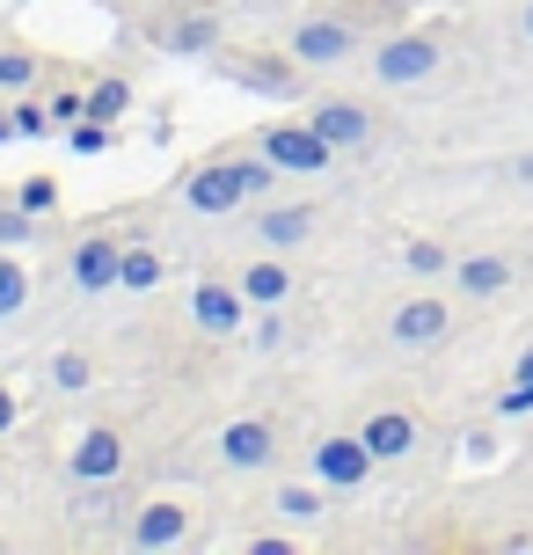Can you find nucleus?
I'll return each instance as SVG.
<instances>
[{
  "label": "nucleus",
  "instance_id": "1",
  "mask_svg": "<svg viewBox=\"0 0 533 555\" xmlns=\"http://www.w3.org/2000/svg\"><path fill=\"white\" fill-rule=\"evenodd\" d=\"M271 183V168L263 162H212V168H197L191 176V205L197 212H234L249 191H263Z\"/></svg>",
  "mask_w": 533,
  "mask_h": 555
},
{
  "label": "nucleus",
  "instance_id": "2",
  "mask_svg": "<svg viewBox=\"0 0 533 555\" xmlns=\"http://www.w3.org/2000/svg\"><path fill=\"white\" fill-rule=\"evenodd\" d=\"M359 37H365L359 15H308L292 29V59L300 66H337L343 52H359Z\"/></svg>",
  "mask_w": 533,
  "mask_h": 555
},
{
  "label": "nucleus",
  "instance_id": "3",
  "mask_svg": "<svg viewBox=\"0 0 533 555\" xmlns=\"http://www.w3.org/2000/svg\"><path fill=\"white\" fill-rule=\"evenodd\" d=\"M373 66H380V81H394V88H402V81H424V74L439 66V37H431V29H410V37H388Z\"/></svg>",
  "mask_w": 533,
  "mask_h": 555
},
{
  "label": "nucleus",
  "instance_id": "4",
  "mask_svg": "<svg viewBox=\"0 0 533 555\" xmlns=\"http://www.w3.org/2000/svg\"><path fill=\"white\" fill-rule=\"evenodd\" d=\"M365 468H373V446L359 439H322L314 446V475L329 482V490H351V482H365Z\"/></svg>",
  "mask_w": 533,
  "mask_h": 555
},
{
  "label": "nucleus",
  "instance_id": "5",
  "mask_svg": "<svg viewBox=\"0 0 533 555\" xmlns=\"http://www.w3.org/2000/svg\"><path fill=\"white\" fill-rule=\"evenodd\" d=\"M329 154H337V146H329V139L314 132H263V162H278V168H300V176H314V168H329Z\"/></svg>",
  "mask_w": 533,
  "mask_h": 555
},
{
  "label": "nucleus",
  "instance_id": "6",
  "mask_svg": "<svg viewBox=\"0 0 533 555\" xmlns=\"http://www.w3.org/2000/svg\"><path fill=\"white\" fill-rule=\"evenodd\" d=\"M314 132L329 139V146H365L373 117H365V103H343V95H329V103H314Z\"/></svg>",
  "mask_w": 533,
  "mask_h": 555
},
{
  "label": "nucleus",
  "instance_id": "7",
  "mask_svg": "<svg viewBox=\"0 0 533 555\" xmlns=\"http://www.w3.org/2000/svg\"><path fill=\"white\" fill-rule=\"evenodd\" d=\"M117 263H125V249H117L110 234H88L81 249H74V278H81L88 293H110V285H117Z\"/></svg>",
  "mask_w": 533,
  "mask_h": 555
},
{
  "label": "nucleus",
  "instance_id": "8",
  "mask_svg": "<svg viewBox=\"0 0 533 555\" xmlns=\"http://www.w3.org/2000/svg\"><path fill=\"white\" fill-rule=\"evenodd\" d=\"M117 468H125V439H117V431H88V439L74 446V475H81V482H110Z\"/></svg>",
  "mask_w": 533,
  "mask_h": 555
},
{
  "label": "nucleus",
  "instance_id": "9",
  "mask_svg": "<svg viewBox=\"0 0 533 555\" xmlns=\"http://www.w3.org/2000/svg\"><path fill=\"white\" fill-rule=\"evenodd\" d=\"M365 446H373V461H402L410 446H417V416L410 410H380L365 424Z\"/></svg>",
  "mask_w": 533,
  "mask_h": 555
},
{
  "label": "nucleus",
  "instance_id": "10",
  "mask_svg": "<svg viewBox=\"0 0 533 555\" xmlns=\"http://www.w3.org/2000/svg\"><path fill=\"white\" fill-rule=\"evenodd\" d=\"M446 336V300H402L394 307V344H439Z\"/></svg>",
  "mask_w": 533,
  "mask_h": 555
},
{
  "label": "nucleus",
  "instance_id": "11",
  "mask_svg": "<svg viewBox=\"0 0 533 555\" xmlns=\"http://www.w3.org/2000/svg\"><path fill=\"white\" fill-rule=\"evenodd\" d=\"M191 314H197V330H205V336H234V330H242V300H234L226 285H197Z\"/></svg>",
  "mask_w": 533,
  "mask_h": 555
},
{
  "label": "nucleus",
  "instance_id": "12",
  "mask_svg": "<svg viewBox=\"0 0 533 555\" xmlns=\"http://www.w3.org/2000/svg\"><path fill=\"white\" fill-rule=\"evenodd\" d=\"M271 446H278V431H271V424H226L220 453L234 461V468H263V461H271Z\"/></svg>",
  "mask_w": 533,
  "mask_h": 555
},
{
  "label": "nucleus",
  "instance_id": "13",
  "mask_svg": "<svg viewBox=\"0 0 533 555\" xmlns=\"http://www.w3.org/2000/svg\"><path fill=\"white\" fill-rule=\"evenodd\" d=\"M308 227H314L308 205H278V212H263V220H256V234H263L271 249H292V242H308Z\"/></svg>",
  "mask_w": 533,
  "mask_h": 555
},
{
  "label": "nucleus",
  "instance_id": "14",
  "mask_svg": "<svg viewBox=\"0 0 533 555\" xmlns=\"http://www.w3.org/2000/svg\"><path fill=\"white\" fill-rule=\"evenodd\" d=\"M132 541H140V548H176V541H183V512H176V504H146Z\"/></svg>",
  "mask_w": 533,
  "mask_h": 555
},
{
  "label": "nucleus",
  "instance_id": "15",
  "mask_svg": "<svg viewBox=\"0 0 533 555\" xmlns=\"http://www.w3.org/2000/svg\"><path fill=\"white\" fill-rule=\"evenodd\" d=\"M505 285H511V263H505V256H468V263H460V293H476V300L505 293Z\"/></svg>",
  "mask_w": 533,
  "mask_h": 555
},
{
  "label": "nucleus",
  "instance_id": "16",
  "mask_svg": "<svg viewBox=\"0 0 533 555\" xmlns=\"http://www.w3.org/2000/svg\"><path fill=\"white\" fill-rule=\"evenodd\" d=\"M242 293H249V300H263V307H278L285 293H292V278H285V263H271V256H263V263H249V271H242Z\"/></svg>",
  "mask_w": 533,
  "mask_h": 555
},
{
  "label": "nucleus",
  "instance_id": "17",
  "mask_svg": "<svg viewBox=\"0 0 533 555\" xmlns=\"http://www.w3.org/2000/svg\"><path fill=\"white\" fill-rule=\"evenodd\" d=\"M161 278V256L154 249H125V263H117V285H132V293H146Z\"/></svg>",
  "mask_w": 533,
  "mask_h": 555
},
{
  "label": "nucleus",
  "instance_id": "18",
  "mask_svg": "<svg viewBox=\"0 0 533 555\" xmlns=\"http://www.w3.org/2000/svg\"><path fill=\"white\" fill-rule=\"evenodd\" d=\"M44 205H58V183H52V176L23 183V212H44Z\"/></svg>",
  "mask_w": 533,
  "mask_h": 555
},
{
  "label": "nucleus",
  "instance_id": "19",
  "mask_svg": "<svg viewBox=\"0 0 533 555\" xmlns=\"http://www.w3.org/2000/svg\"><path fill=\"white\" fill-rule=\"evenodd\" d=\"M29 74H37V59H29V52H0V81H8V88L29 81Z\"/></svg>",
  "mask_w": 533,
  "mask_h": 555
},
{
  "label": "nucleus",
  "instance_id": "20",
  "mask_svg": "<svg viewBox=\"0 0 533 555\" xmlns=\"http://www.w3.org/2000/svg\"><path fill=\"white\" fill-rule=\"evenodd\" d=\"M88 111H95V117H117V111H125V88H117V81H103L95 95H88Z\"/></svg>",
  "mask_w": 533,
  "mask_h": 555
},
{
  "label": "nucleus",
  "instance_id": "21",
  "mask_svg": "<svg viewBox=\"0 0 533 555\" xmlns=\"http://www.w3.org/2000/svg\"><path fill=\"white\" fill-rule=\"evenodd\" d=\"M8 307H23V271H15V263H0V314H8Z\"/></svg>",
  "mask_w": 533,
  "mask_h": 555
},
{
  "label": "nucleus",
  "instance_id": "22",
  "mask_svg": "<svg viewBox=\"0 0 533 555\" xmlns=\"http://www.w3.org/2000/svg\"><path fill=\"white\" fill-rule=\"evenodd\" d=\"M52 373H58V388H81V380H88V359H81V351H66Z\"/></svg>",
  "mask_w": 533,
  "mask_h": 555
},
{
  "label": "nucleus",
  "instance_id": "23",
  "mask_svg": "<svg viewBox=\"0 0 533 555\" xmlns=\"http://www.w3.org/2000/svg\"><path fill=\"white\" fill-rule=\"evenodd\" d=\"M410 271H446V249H439V242H417V249H410Z\"/></svg>",
  "mask_w": 533,
  "mask_h": 555
},
{
  "label": "nucleus",
  "instance_id": "24",
  "mask_svg": "<svg viewBox=\"0 0 533 555\" xmlns=\"http://www.w3.org/2000/svg\"><path fill=\"white\" fill-rule=\"evenodd\" d=\"M29 227H23V212H0V242H23Z\"/></svg>",
  "mask_w": 533,
  "mask_h": 555
},
{
  "label": "nucleus",
  "instance_id": "25",
  "mask_svg": "<svg viewBox=\"0 0 533 555\" xmlns=\"http://www.w3.org/2000/svg\"><path fill=\"white\" fill-rule=\"evenodd\" d=\"M8 424H15V395L0 388V431H8Z\"/></svg>",
  "mask_w": 533,
  "mask_h": 555
},
{
  "label": "nucleus",
  "instance_id": "26",
  "mask_svg": "<svg viewBox=\"0 0 533 555\" xmlns=\"http://www.w3.org/2000/svg\"><path fill=\"white\" fill-rule=\"evenodd\" d=\"M519 29H526V37H533V8H526V23H519Z\"/></svg>",
  "mask_w": 533,
  "mask_h": 555
}]
</instances>
